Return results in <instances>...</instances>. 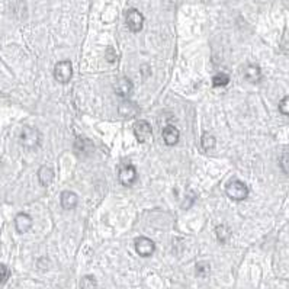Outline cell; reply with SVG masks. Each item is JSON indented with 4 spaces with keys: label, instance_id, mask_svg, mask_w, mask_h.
<instances>
[{
    "label": "cell",
    "instance_id": "6da1fadb",
    "mask_svg": "<svg viewBox=\"0 0 289 289\" xmlns=\"http://www.w3.org/2000/svg\"><path fill=\"white\" fill-rule=\"evenodd\" d=\"M20 144L26 148H35L41 144V132L34 127H23L19 135Z\"/></svg>",
    "mask_w": 289,
    "mask_h": 289
},
{
    "label": "cell",
    "instance_id": "7a4b0ae2",
    "mask_svg": "<svg viewBox=\"0 0 289 289\" xmlns=\"http://www.w3.org/2000/svg\"><path fill=\"white\" fill-rule=\"evenodd\" d=\"M72 76H73L72 61L64 60V61H60V63L55 64L54 77L58 83H63V85L69 83V82L72 80Z\"/></svg>",
    "mask_w": 289,
    "mask_h": 289
},
{
    "label": "cell",
    "instance_id": "3957f363",
    "mask_svg": "<svg viewBox=\"0 0 289 289\" xmlns=\"http://www.w3.org/2000/svg\"><path fill=\"white\" fill-rule=\"evenodd\" d=\"M227 195L228 198L234 199V200H244L249 195V189L247 186L241 181H233L227 185Z\"/></svg>",
    "mask_w": 289,
    "mask_h": 289
},
{
    "label": "cell",
    "instance_id": "277c9868",
    "mask_svg": "<svg viewBox=\"0 0 289 289\" xmlns=\"http://www.w3.org/2000/svg\"><path fill=\"white\" fill-rule=\"evenodd\" d=\"M127 26L132 32H140L144 25V16L137 10V9H129L125 15Z\"/></svg>",
    "mask_w": 289,
    "mask_h": 289
},
{
    "label": "cell",
    "instance_id": "5b68a950",
    "mask_svg": "<svg viewBox=\"0 0 289 289\" xmlns=\"http://www.w3.org/2000/svg\"><path fill=\"white\" fill-rule=\"evenodd\" d=\"M134 135L138 140V143H147L151 138V135H153L151 125L147 121H144V119L135 122V125H134Z\"/></svg>",
    "mask_w": 289,
    "mask_h": 289
},
{
    "label": "cell",
    "instance_id": "8992f818",
    "mask_svg": "<svg viewBox=\"0 0 289 289\" xmlns=\"http://www.w3.org/2000/svg\"><path fill=\"white\" fill-rule=\"evenodd\" d=\"M137 181V170L132 164H122L119 167V182L124 186H131Z\"/></svg>",
    "mask_w": 289,
    "mask_h": 289
},
{
    "label": "cell",
    "instance_id": "52a82bcc",
    "mask_svg": "<svg viewBox=\"0 0 289 289\" xmlns=\"http://www.w3.org/2000/svg\"><path fill=\"white\" fill-rule=\"evenodd\" d=\"M135 250H137V253L140 254V256L148 257V256H151V254L154 253L156 244L150 238H147V237H138V238H135Z\"/></svg>",
    "mask_w": 289,
    "mask_h": 289
},
{
    "label": "cell",
    "instance_id": "ba28073f",
    "mask_svg": "<svg viewBox=\"0 0 289 289\" xmlns=\"http://www.w3.org/2000/svg\"><path fill=\"white\" fill-rule=\"evenodd\" d=\"M15 227H16V231L19 234L28 233L32 227V218L29 217L28 214H25V212H20L15 218Z\"/></svg>",
    "mask_w": 289,
    "mask_h": 289
},
{
    "label": "cell",
    "instance_id": "9c48e42d",
    "mask_svg": "<svg viewBox=\"0 0 289 289\" xmlns=\"http://www.w3.org/2000/svg\"><path fill=\"white\" fill-rule=\"evenodd\" d=\"M132 82L127 79V77H121V79H118L116 80V83H115V92H116V95L118 96H121V97H128L131 93H132Z\"/></svg>",
    "mask_w": 289,
    "mask_h": 289
},
{
    "label": "cell",
    "instance_id": "30bf717a",
    "mask_svg": "<svg viewBox=\"0 0 289 289\" xmlns=\"http://www.w3.org/2000/svg\"><path fill=\"white\" fill-rule=\"evenodd\" d=\"M179 138H181V132L176 127L167 125L163 129V140L167 145H176L179 143Z\"/></svg>",
    "mask_w": 289,
    "mask_h": 289
},
{
    "label": "cell",
    "instance_id": "8fae6325",
    "mask_svg": "<svg viewBox=\"0 0 289 289\" xmlns=\"http://www.w3.org/2000/svg\"><path fill=\"white\" fill-rule=\"evenodd\" d=\"M119 113L121 116L124 118H135L138 113H140V109L135 103L129 102V100H125L119 105Z\"/></svg>",
    "mask_w": 289,
    "mask_h": 289
},
{
    "label": "cell",
    "instance_id": "7c38bea8",
    "mask_svg": "<svg viewBox=\"0 0 289 289\" xmlns=\"http://www.w3.org/2000/svg\"><path fill=\"white\" fill-rule=\"evenodd\" d=\"M77 202H79V198L74 192H70V191H66L61 193V206L67 211L70 209H74L77 206Z\"/></svg>",
    "mask_w": 289,
    "mask_h": 289
},
{
    "label": "cell",
    "instance_id": "4fadbf2b",
    "mask_svg": "<svg viewBox=\"0 0 289 289\" xmlns=\"http://www.w3.org/2000/svg\"><path fill=\"white\" fill-rule=\"evenodd\" d=\"M244 77L250 83H259L262 80V70H260V67L259 66H254V64H249L246 67Z\"/></svg>",
    "mask_w": 289,
    "mask_h": 289
},
{
    "label": "cell",
    "instance_id": "5bb4252c",
    "mask_svg": "<svg viewBox=\"0 0 289 289\" xmlns=\"http://www.w3.org/2000/svg\"><path fill=\"white\" fill-rule=\"evenodd\" d=\"M38 179H39V183L42 186H48L53 179H54V172L50 166H42L39 170H38Z\"/></svg>",
    "mask_w": 289,
    "mask_h": 289
},
{
    "label": "cell",
    "instance_id": "9a60e30c",
    "mask_svg": "<svg viewBox=\"0 0 289 289\" xmlns=\"http://www.w3.org/2000/svg\"><path fill=\"white\" fill-rule=\"evenodd\" d=\"M215 144H217V140H215V137H214L212 134L205 132V134L202 135L200 145H202V148H203L205 151H211V150H214V148H215Z\"/></svg>",
    "mask_w": 289,
    "mask_h": 289
},
{
    "label": "cell",
    "instance_id": "2e32d148",
    "mask_svg": "<svg viewBox=\"0 0 289 289\" xmlns=\"http://www.w3.org/2000/svg\"><path fill=\"white\" fill-rule=\"evenodd\" d=\"M215 234H217L219 243H227L230 240V237H231V231H230V228L225 224H221V225H218L217 228H215Z\"/></svg>",
    "mask_w": 289,
    "mask_h": 289
},
{
    "label": "cell",
    "instance_id": "e0dca14e",
    "mask_svg": "<svg viewBox=\"0 0 289 289\" xmlns=\"http://www.w3.org/2000/svg\"><path fill=\"white\" fill-rule=\"evenodd\" d=\"M230 83V76L225 73H218L212 79V86L214 88H224Z\"/></svg>",
    "mask_w": 289,
    "mask_h": 289
},
{
    "label": "cell",
    "instance_id": "ac0fdd59",
    "mask_svg": "<svg viewBox=\"0 0 289 289\" xmlns=\"http://www.w3.org/2000/svg\"><path fill=\"white\" fill-rule=\"evenodd\" d=\"M80 289H96V279L92 275H86L82 278Z\"/></svg>",
    "mask_w": 289,
    "mask_h": 289
},
{
    "label": "cell",
    "instance_id": "d6986e66",
    "mask_svg": "<svg viewBox=\"0 0 289 289\" xmlns=\"http://www.w3.org/2000/svg\"><path fill=\"white\" fill-rule=\"evenodd\" d=\"M9 278H10V271L7 269V266L0 265V285L4 284Z\"/></svg>",
    "mask_w": 289,
    "mask_h": 289
},
{
    "label": "cell",
    "instance_id": "ffe728a7",
    "mask_svg": "<svg viewBox=\"0 0 289 289\" xmlns=\"http://www.w3.org/2000/svg\"><path fill=\"white\" fill-rule=\"evenodd\" d=\"M281 167L284 170V173L289 175V153H284L281 157Z\"/></svg>",
    "mask_w": 289,
    "mask_h": 289
},
{
    "label": "cell",
    "instance_id": "44dd1931",
    "mask_svg": "<svg viewBox=\"0 0 289 289\" xmlns=\"http://www.w3.org/2000/svg\"><path fill=\"white\" fill-rule=\"evenodd\" d=\"M279 110H281V113H284V115L289 116V96L284 97V99L281 100V103H279Z\"/></svg>",
    "mask_w": 289,
    "mask_h": 289
},
{
    "label": "cell",
    "instance_id": "7402d4cb",
    "mask_svg": "<svg viewBox=\"0 0 289 289\" xmlns=\"http://www.w3.org/2000/svg\"><path fill=\"white\" fill-rule=\"evenodd\" d=\"M208 272H209L208 263H199V265H196V273H198L199 276H205Z\"/></svg>",
    "mask_w": 289,
    "mask_h": 289
},
{
    "label": "cell",
    "instance_id": "603a6c76",
    "mask_svg": "<svg viewBox=\"0 0 289 289\" xmlns=\"http://www.w3.org/2000/svg\"><path fill=\"white\" fill-rule=\"evenodd\" d=\"M106 60H108L109 63H115L118 60V55H116L115 50L112 47H109L108 50H106Z\"/></svg>",
    "mask_w": 289,
    "mask_h": 289
}]
</instances>
